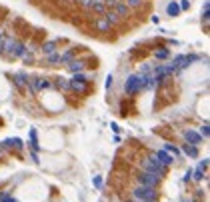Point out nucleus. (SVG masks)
Returning a JSON list of instances; mask_svg holds the SVG:
<instances>
[{
  "mask_svg": "<svg viewBox=\"0 0 210 202\" xmlns=\"http://www.w3.org/2000/svg\"><path fill=\"white\" fill-rule=\"evenodd\" d=\"M154 196H156L154 188H148V186H138V188L134 190V198H138L140 202H144V200H152Z\"/></svg>",
  "mask_w": 210,
  "mask_h": 202,
  "instance_id": "obj_3",
  "label": "nucleus"
},
{
  "mask_svg": "<svg viewBox=\"0 0 210 202\" xmlns=\"http://www.w3.org/2000/svg\"><path fill=\"white\" fill-rule=\"evenodd\" d=\"M198 58H200V56H196V54H192V56H184V54H182V56H176V58H174L170 66L174 68V70H176V68H186L190 62H194V60H198Z\"/></svg>",
  "mask_w": 210,
  "mask_h": 202,
  "instance_id": "obj_4",
  "label": "nucleus"
},
{
  "mask_svg": "<svg viewBox=\"0 0 210 202\" xmlns=\"http://www.w3.org/2000/svg\"><path fill=\"white\" fill-rule=\"evenodd\" d=\"M58 88H62V90H70V80H64V78H58Z\"/></svg>",
  "mask_w": 210,
  "mask_h": 202,
  "instance_id": "obj_22",
  "label": "nucleus"
},
{
  "mask_svg": "<svg viewBox=\"0 0 210 202\" xmlns=\"http://www.w3.org/2000/svg\"><path fill=\"white\" fill-rule=\"evenodd\" d=\"M24 50H26V46H24L22 42H14V44H12V48L8 50V54H6V56L18 58V56H22V54H24Z\"/></svg>",
  "mask_w": 210,
  "mask_h": 202,
  "instance_id": "obj_7",
  "label": "nucleus"
},
{
  "mask_svg": "<svg viewBox=\"0 0 210 202\" xmlns=\"http://www.w3.org/2000/svg\"><path fill=\"white\" fill-rule=\"evenodd\" d=\"M112 2H114V4H118V2H124V0H112Z\"/></svg>",
  "mask_w": 210,
  "mask_h": 202,
  "instance_id": "obj_36",
  "label": "nucleus"
},
{
  "mask_svg": "<svg viewBox=\"0 0 210 202\" xmlns=\"http://www.w3.org/2000/svg\"><path fill=\"white\" fill-rule=\"evenodd\" d=\"M166 14H168V16H178V14H180V6H178V2H174V0H172V2H168V4H166Z\"/></svg>",
  "mask_w": 210,
  "mask_h": 202,
  "instance_id": "obj_10",
  "label": "nucleus"
},
{
  "mask_svg": "<svg viewBox=\"0 0 210 202\" xmlns=\"http://www.w3.org/2000/svg\"><path fill=\"white\" fill-rule=\"evenodd\" d=\"M138 182H140V186L154 188L156 184H158V176H154V174H148V172H142V174L138 176Z\"/></svg>",
  "mask_w": 210,
  "mask_h": 202,
  "instance_id": "obj_5",
  "label": "nucleus"
},
{
  "mask_svg": "<svg viewBox=\"0 0 210 202\" xmlns=\"http://www.w3.org/2000/svg\"><path fill=\"white\" fill-rule=\"evenodd\" d=\"M192 178H194V180H202V178H204V170H196V172H194V176H192Z\"/></svg>",
  "mask_w": 210,
  "mask_h": 202,
  "instance_id": "obj_28",
  "label": "nucleus"
},
{
  "mask_svg": "<svg viewBox=\"0 0 210 202\" xmlns=\"http://www.w3.org/2000/svg\"><path fill=\"white\" fill-rule=\"evenodd\" d=\"M112 86V76H108V78H106V88H110Z\"/></svg>",
  "mask_w": 210,
  "mask_h": 202,
  "instance_id": "obj_34",
  "label": "nucleus"
},
{
  "mask_svg": "<svg viewBox=\"0 0 210 202\" xmlns=\"http://www.w3.org/2000/svg\"><path fill=\"white\" fill-rule=\"evenodd\" d=\"M102 16H104V20L110 24V26H114V24H118V22H120V18H118V16H116V14H114L112 10H106L104 14H102Z\"/></svg>",
  "mask_w": 210,
  "mask_h": 202,
  "instance_id": "obj_12",
  "label": "nucleus"
},
{
  "mask_svg": "<svg viewBox=\"0 0 210 202\" xmlns=\"http://www.w3.org/2000/svg\"><path fill=\"white\" fill-rule=\"evenodd\" d=\"M200 170H206L208 168V158H204V160H202V162H200V166H198Z\"/></svg>",
  "mask_w": 210,
  "mask_h": 202,
  "instance_id": "obj_33",
  "label": "nucleus"
},
{
  "mask_svg": "<svg viewBox=\"0 0 210 202\" xmlns=\"http://www.w3.org/2000/svg\"><path fill=\"white\" fill-rule=\"evenodd\" d=\"M112 12L118 16V18H124V16H128V12H130V8L124 4V2H118V4H114L112 6Z\"/></svg>",
  "mask_w": 210,
  "mask_h": 202,
  "instance_id": "obj_8",
  "label": "nucleus"
},
{
  "mask_svg": "<svg viewBox=\"0 0 210 202\" xmlns=\"http://www.w3.org/2000/svg\"><path fill=\"white\" fill-rule=\"evenodd\" d=\"M164 152H172L174 156H178V154H180V152H178V150H176L172 144H164Z\"/></svg>",
  "mask_w": 210,
  "mask_h": 202,
  "instance_id": "obj_25",
  "label": "nucleus"
},
{
  "mask_svg": "<svg viewBox=\"0 0 210 202\" xmlns=\"http://www.w3.org/2000/svg\"><path fill=\"white\" fill-rule=\"evenodd\" d=\"M90 10H92V12H98V14H104V12H106V4H102V2H92Z\"/></svg>",
  "mask_w": 210,
  "mask_h": 202,
  "instance_id": "obj_17",
  "label": "nucleus"
},
{
  "mask_svg": "<svg viewBox=\"0 0 210 202\" xmlns=\"http://www.w3.org/2000/svg\"><path fill=\"white\" fill-rule=\"evenodd\" d=\"M184 136H186L188 140H190V144H192V146L200 144V140H202V136H200V134H196L194 130H186V132H184Z\"/></svg>",
  "mask_w": 210,
  "mask_h": 202,
  "instance_id": "obj_11",
  "label": "nucleus"
},
{
  "mask_svg": "<svg viewBox=\"0 0 210 202\" xmlns=\"http://www.w3.org/2000/svg\"><path fill=\"white\" fill-rule=\"evenodd\" d=\"M80 2V6H84V8H90L92 6V0H78Z\"/></svg>",
  "mask_w": 210,
  "mask_h": 202,
  "instance_id": "obj_32",
  "label": "nucleus"
},
{
  "mask_svg": "<svg viewBox=\"0 0 210 202\" xmlns=\"http://www.w3.org/2000/svg\"><path fill=\"white\" fill-rule=\"evenodd\" d=\"M128 202H132V200H128Z\"/></svg>",
  "mask_w": 210,
  "mask_h": 202,
  "instance_id": "obj_39",
  "label": "nucleus"
},
{
  "mask_svg": "<svg viewBox=\"0 0 210 202\" xmlns=\"http://www.w3.org/2000/svg\"><path fill=\"white\" fill-rule=\"evenodd\" d=\"M110 28H112V26H110L108 22H106V20H104V16L96 20V30H98V32H108Z\"/></svg>",
  "mask_w": 210,
  "mask_h": 202,
  "instance_id": "obj_14",
  "label": "nucleus"
},
{
  "mask_svg": "<svg viewBox=\"0 0 210 202\" xmlns=\"http://www.w3.org/2000/svg\"><path fill=\"white\" fill-rule=\"evenodd\" d=\"M70 90H74V92H84V90H86V82H76V80H70Z\"/></svg>",
  "mask_w": 210,
  "mask_h": 202,
  "instance_id": "obj_16",
  "label": "nucleus"
},
{
  "mask_svg": "<svg viewBox=\"0 0 210 202\" xmlns=\"http://www.w3.org/2000/svg\"><path fill=\"white\" fill-rule=\"evenodd\" d=\"M14 82H16V86L22 88V86L28 84V76H26V74H16V76H14Z\"/></svg>",
  "mask_w": 210,
  "mask_h": 202,
  "instance_id": "obj_18",
  "label": "nucleus"
},
{
  "mask_svg": "<svg viewBox=\"0 0 210 202\" xmlns=\"http://www.w3.org/2000/svg\"><path fill=\"white\" fill-rule=\"evenodd\" d=\"M30 138H32V140H30V146H32L34 150H38V144H36V132H34V130H30Z\"/></svg>",
  "mask_w": 210,
  "mask_h": 202,
  "instance_id": "obj_27",
  "label": "nucleus"
},
{
  "mask_svg": "<svg viewBox=\"0 0 210 202\" xmlns=\"http://www.w3.org/2000/svg\"><path fill=\"white\" fill-rule=\"evenodd\" d=\"M144 202H154V200H144Z\"/></svg>",
  "mask_w": 210,
  "mask_h": 202,
  "instance_id": "obj_37",
  "label": "nucleus"
},
{
  "mask_svg": "<svg viewBox=\"0 0 210 202\" xmlns=\"http://www.w3.org/2000/svg\"><path fill=\"white\" fill-rule=\"evenodd\" d=\"M72 54H74V50H68L66 54L60 56V62H70V60H72Z\"/></svg>",
  "mask_w": 210,
  "mask_h": 202,
  "instance_id": "obj_24",
  "label": "nucleus"
},
{
  "mask_svg": "<svg viewBox=\"0 0 210 202\" xmlns=\"http://www.w3.org/2000/svg\"><path fill=\"white\" fill-rule=\"evenodd\" d=\"M30 84H32L34 90H44V88L50 86V82H48L46 78H32V80H30Z\"/></svg>",
  "mask_w": 210,
  "mask_h": 202,
  "instance_id": "obj_9",
  "label": "nucleus"
},
{
  "mask_svg": "<svg viewBox=\"0 0 210 202\" xmlns=\"http://www.w3.org/2000/svg\"><path fill=\"white\" fill-rule=\"evenodd\" d=\"M124 4H126L128 8H140V6L144 4V0H126Z\"/></svg>",
  "mask_w": 210,
  "mask_h": 202,
  "instance_id": "obj_21",
  "label": "nucleus"
},
{
  "mask_svg": "<svg viewBox=\"0 0 210 202\" xmlns=\"http://www.w3.org/2000/svg\"><path fill=\"white\" fill-rule=\"evenodd\" d=\"M42 52H44L46 56H48V54H52V52H56V40L44 42V44H42Z\"/></svg>",
  "mask_w": 210,
  "mask_h": 202,
  "instance_id": "obj_15",
  "label": "nucleus"
},
{
  "mask_svg": "<svg viewBox=\"0 0 210 202\" xmlns=\"http://www.w3.org/2000/svg\"><path fill=\"white\" fill-rule=\"evenodd\" d=\"M68 68H70L72 72H80V70L84 68V64H82V62H76V60H72V62L68 64Z\"/></svg>",
  "mask_w": 210,
  "mask_h": 202,
  "instance_id": "obj_20",
  "label": "nucleus"
},
{
  "mask_svg": "<svg viewBox=\"0 0 210 202\" xmlns=\"http://www.w3.org/2000/svg\"><path fill=\"white\" fill-rule=\"evenodd\" d=\"M182 150H184V154H188V156H192V158L198 154L196 146H192V144H184V148H182Z\"/></svg>",
  "mask_w": 210,
  "mask_h": 202,
  "instance_id": "obj_19",
  "label": "nucleus"
},
{
  "mask_svg": "<svg viewBox=\"0 0 210 202\" xmlns=\"http://www.w3.org/2000/svg\"><path fill=\"white\" fill-rule=\"evenodd\" d=\"M2 146H4V148H12V146H14V148H22V140H20V138H8V140L2 142Z\"/></svg>",
  "mask_w": 210,
  "mask_h": 202,
  "instance_id": "obj_13",
  "label": "nucleus"
},
{
  "mask_svg": "<svg viewBox=\"0 0 210 202\" xmlns=\"http://www.w3.org/2000/svg\"><path fill=\"white\" fill-rule=\"evenodd\" d=\"M208 124H204V126H202V128H200V136H204V138H206V136H208Z\"/></svg>",
  "mask_w": 210,
  "mask_h": 202,
  "instance_id": "obj_31",
  "label": "nucleus"
},
{
  "mask_svg": "<svg viewBox=\"0 0 210 202\" xmlns=\"http://www.w3.org/2000/svg\"><path fill=\"white\" fill-rule=\"evenodd\" d=\"M178 6H180V12H182V10H188V8H190V2H188V0H182Z\"/></svg>",
  "mask_w": 210,
  "mask_h": 202,
  "instance_id": "obj_29",
  "label": "nucleus"
},
{
  "mask_svg": "<svg viewBox=\"0 0 210 202\" xmlns=\"http://www.w3.org/2000/svg\"><path fill=\"white\" fill-rule=\"evenodd\" d=\"M46 60H48L50 64H54V62H60V54H58V52H52V54H48V56H46Z\"/></svg>",
  "mask_w": 210,
  "mask_h": 202,
  "instance_id": "obj_23",
  "label": "nucleus"
},
{
  "mask_svg": "<svg viewBox=\"0 0 210 202\" xmlns=\"http://www.w3.org/2000/svg\"><path fill=\"white\" fill-rule=\"evenodd\" d=\"M2 42H4V34L0 32V50H2Z\"/></svg>",
  "mask_w": 210,
  "mask_h": 202,
  "instance_id": "obj_35",
  "label": "nucleus"
},
{
  "mask_svg": "<svg viewBox=\"0 0 210 202\" xmlns=\"http://www.w3.org/2000/svg\"><path fill=\"white\" fill-rule=\"evenodd\" d=\"M0 196H2V194H0Z\"/></svg>",
  "mask_w": 210,
  "mask_h": 202,
  "instance_id": "obj_40",
  "label": "nucleus"
},
{
  "mask_svg": "<svg viewBox=\"0 0 210 202\" xmlns=\"http://www.w3.org/2000/svg\"><path fill=\"white\" fill-rule=\"evenodd\" d=\"M142 168H144V172L154 174V176H164V174H166V166H162L160 162H156L154 158L144 160V162H142Z\"/></svg>",
  "mask_w": 210,
  "mask_h": 202,
  "instance_id": "obj_2",
  "label": "nucleus"
},
{
  "mask_svg": "<svg viewBox=\"0 0 210 202\" xmlns=\"http://www.w3.org/2000/svg\"><path fill=\"white\" fill-rule=\"evenodd\" d=\"M142 88H144V78L140 76V74H132V76H128L126 84H124V92H126V94L140 92Z\"/></svg>",
  "mask_w": 210,
  "mask_h": 202,
  "instance_id": "obj_1",
  "label": "nucleus"
},
{
  "mask_svg": "<svg viewBox=\"0 0 210 202\" xmlns=\"http://www.w3.org/2000/svg\"><path fill=\"white\" fill-rule=\"evenodd\" d=\"M154 160H156V162H160L162 166H168V164H172V162H174V158L170 156L168 152H164V150H158V152L154 154Z\"/></svg>",
  "mask_w": 210,
  "mask_h": 202,
  "instance_id": "obj_6",
  "label": "nucleus"
},
{
  "mask_svg": "<svg viewBox=\"0 0 210 202\" xmlns=\"http://www.w3.org/2000/svg\"><path fill=\"white\" fill-rule=\"evenodd\" d=\"M154 56L158 58V60H162V58H168V50H156Z\"/></svg>",
  "mask_w": 210,
  "mask_h": 202,
  "instance_id": "obj_26",
  "label": "nucleus"
},
{
  "mask_svg": "<svg viewBox=\"0 0 210 202\" xmlns=\"http://www.w3.org/2000/svg\"><path fill=\"white\" fill-rule=\"evenodd\" d=\"M0 202H16V200H14L12 196H8V194H2V196H0Z\"/></svg>",
  "mask_w": 210,
  "mask_h": 202,
  "instance_id": "obj_30",
  "label": "nucleus"
},
{
  "mask_svg": "<svg viewBox=\"0 0 210 202\" xmlns=\"http://www.w3.org/2000/svg\"><path fill=\"white\" fill-rule=\"evenodd\" d=\"M0 154H2V148H0Z\"/></svg>",
  "mask_w": 210,
  "mask_h": 202,
  "instance_id": "obj_38",
  "label": "nucleus"
}]
</instances>
